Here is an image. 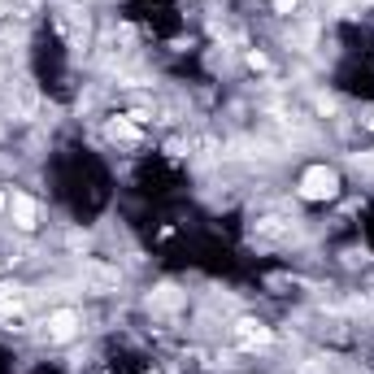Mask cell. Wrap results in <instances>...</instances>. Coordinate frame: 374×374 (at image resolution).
<instances>
[{
	"label": "cell",
	"mask_w": 374,
	"mask_h": 374,
	"mask_svg": "<svg viewBox=\"0 0 374 374\" xmlns=\"http://www.w3.org/2000/svg\"><path fill=\"white\" fill-rule=\"evenodd\" d=\"M235 339H240L244 348H265L270 339H275V331H270L265 322H257V318H240L235 322Z\"/></svg>",
	"instance_id": "cell-5"
},
{
	"label": "cell",
	"mask_w": 374,
	"mask_h": 374,
	"mask_svg": "<svg viewBox=\"0 0 374 374\" xmlns=\"http://www.w3.org/2000/svg\"><path fill=\"white\" fill-rule=\"evenodd\" d=\"M83 283L92 287V292H114L118 287V270L114 265H105V261H83Z\"/></svg>",
	"instance_id": "cell-4"
},
{
	"label": "cell",
	"mask_w": 374,
	"mask_h": 374,
	"mask_svg": "<svg viewBox=\"0 0 374 374\" xmlns=\"http://www.w3.org/2000/svg\"><path fill=\"white\" fill-rule=\"evenodd\" d=\"M179 304H183L179 287H157V296H153V309H179Z\"/></svg>",
	"instance_id": "cell-10"
},
{
	"label": "cell",
	"mask_w": 374,
	"mask_h": 374,
	"mask_svg": "<svg viewBox=\"0 0 374 374\" xmlns=\"http://www.w3.org/2000/svg\"><path fill=\"white\" fill-rule=\"evenodd\" d=\"M0 13H5V0H0Z\"/></svg>",
	"instance_id": "cell-15"
},
{
	"label": "cell",
	"mask_w": 374,
	"mask_h": 374,
	"mask_svg": "<svg viewBox=\"0 0 374 374\" xmlns=\"http://www.w3.org/2000/svg\"><path fill=\"white\" fill-rule=\"evenodd\" d=\"M13 96H18V109L31 118V114H35V87H31V79H18L13 83Z\"/></svg>",
	"instance_id": "cell-8"
},
{
	"label": "cell",
	"mask_w": 374,
	"mask_h": 374,
	"mask_svg": "<svg viewBox=\"0 0 374 374\" xmlns=\"http://www.w3.org/2000/svg\"><path fill=\"white\" fill-rule=\"evenodd\" d=\"M296 235H300L296 218L270 214V218H257V222H253L248 240H253V244H261V248H283V244H292V240H296Z\"/></svg>",
	"instance_id": "cell-1"
},
{
	"label": "cell",
	"mask_w": 374,
	"mask_h": 374,
	"mask_svg": "<svg viewBox=\"0 0 374 374\" xmlns=\"http://www.w3.org/2000/svg\"><path fill=\"white\" fill-rule=\"evenodd\" d=\"M300 374H326V365H300Z\"/></svg>",
	"instance_id": "cell-13"
},
{
	"label": "cell",
	"mask_w": 374,
	"mask_h": 374,
	"mask_svg": "<svg viewBox=\"0 0 374 374\" xmlns=\"http://www.w3.org/2000/svg\"><path fill=\"white\" fill-rule=\"evenodd\" d=\"M275 9L279 13H296V0H275Z\"/></svg>",
	"instance_id": "cell-12"
},
{
	"label": "cell",
	"mask_w": 374,
	"mask_h": 374,
	"mask_svg": "<svg viewBox=\"0 0 374 374\" xmlns=\"http://www.w3.org/2000/svg\"><path fill=\"white\" fill-rule=\"evenodd\" d=\"M5 205H9V200H5V192H0V209H5Z\"/></svg>",
	"instance_id": "cell-14"
},
{
	"label": "cell",
	"mask_w": 374,
	"mask_h": 374,
	"mask_svg": "<svg viewBox=\"0 0 374 374\" xmlns=\"http://www.w3.org/2000/svg\"><path fill=\"white\" fill-rule=\"evenodd\" d=\"M339 192V175L331 165H309L300 175V200H331Z\"/></svg>",
	"instance_id": "cell-2"
},
{
	"label": "cell",
	"mask_w": 374,
	"mask_h": 374,
	"mask_svg": "<svg viewBox=\"0 0 374 374\" xmlns=\"http://www.w3.org/2000/svg\"><path fill=\"white\" fill-rule=\"evenodd\" d=\"M65 244H70V248H87V235L83 231H70V235H65Z\"/></svg>",
	"instance_id": "cell-11"
},
{
	"label": "cell",
	"mask_w": 374,
	"mask_h": 374,
	"mask_svg": "<svg viewBox=\"0 0 374 374\" xmlns=\"http://www.w3.org/2000/svg\"><path fill=\"white\" fill-rule=\"evenodd\" d=\"M75 331H79V314H75V309H57V314H48V322H44L48 344H65V339H75Z\"/></svg>",
	"instance_id": "cell-3"
},
{
	"label": "cell",
	"mask_w": 374,
	"mask_h": 374,
	"mask_svg": "<svg viewBox=\"0 0 374 374\" xmlns=\"http://www.w3.org/2000/svg\"><path fill=\"white\" fill-rule=\"evenodd\" d=\"M109 140H122V144H135L140 140V131L131 126V118H118V122H109Z\"/></svg>",
	"instance_id": "cell-9"
},
{
	"label": "cell",
	"mask_w": 374,
	"mask_h": 374,
	"mask_svg": "<svg viewBox=\"0 0 374 374\" xmlns=\"http://www.w3.org/2000/svg\"><path fill=\"white\" fill-rule=\"evenodd\" d=\"M9 214H13V226L18 231H35V200L26 192H13L9 196Z\"/></svg>",
	"instance_id": "cell-6"
},
{
	"label": "cell",
	"mask_w": 374,
	"mask_h": 374,
	"mask_svg": "<svg viewBox=\"0 0 374 374\" xmlns=\"http://www.w3.org/2000/svg\"><path fill=\"white\" fill-rule=\"evenodd\" d=\"M26 304V292L18 283H0V314H18Z\"/></svg>",
	"instance_id": "cell-7"
}]
</instances>
